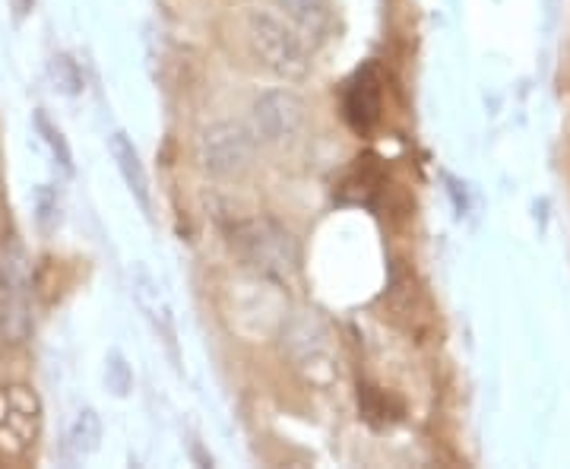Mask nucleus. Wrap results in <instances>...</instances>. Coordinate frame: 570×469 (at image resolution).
I'll list each match as a JSON object with an SVG mask.
<instances>
[{
	"instance_id": "20e7f679",
	"label": "nucleus",
	"mask_w": 570,
	"mask_h": 469,
	"mask_svg": "<svg viewBox=\"0 0 570 469\" xmlns=\"http://www.w3.org/2000/svg\"><path fill=\"white\" fill-rule=\"evenodd\" d=\"M283 352L292 368L314 388L333 384L340 374L330 326L314 311H302L283 326Z\"/></svg>"
},
{
	"instance_id": "ddd939ff",
	"label": "nucleus",
	"mask_w": 570,
	"mask_h": 469,
	"mask_svg": "<svg viewBox=\"0 0 570 469\" xmlns=\"http://www.w3.org/2000/svg\"><path fill=\"white\" fill-rule=\"evenodd\" d=\"M36 130L41 134L45 146L51 149L55 163L61 165L63 172L70 175V172H73V153H70V144H67V137L61 134V127H58V124H51V118H48L45 111H36Z\"/></svg>"
},
{
	"instance_id": "dca6fc26",
	"label": "nucleus",
	"mask_w": 570,
	"mask_h": 469,
	"mask_svg": "<svg viewBox=\"0 0 570 469\" xmlns=\"http://www.w3.org/2000/svg\"><path fill=\"white\" fill-rule=\"evenodd\" d=\"M29 3H32V0H17V13H26V10H29Z\"/></svg>"
},
{
	"instance_id": "9d476101",
	"label": "nucleus",
	"mask_w": 570,
	"mask_h": 469,
	"mask_svg": "<svg viewBox=\"0 0 570 469\" xmlns=\"http://www.w3.org/2000/svg\"><path fill=\"white\" fill-rule=\"evenodd\" d=\"M346 118L355 130H371L381 118V80L374 67H365L355 74V80L346 89Z\"/></svg>"
},
{
	"instance_id": "4468645a",
	"label": "nucleus",
	"mask_w": 570,
	"mask_h": 469,
	"mask_svg": "<svg viewBox=\"0 0 570 469\" xmlns=\"http://www.w3.org/2000/svg\"><path fill=\"white\" fill-rule=\"evenodd\" d=\"M105 381H108V390L115 397H127L130 388H134V371L124 362L121 352H111L108 355V362H105Z\"/></svg>"
},
{
	"instance_id": "0eeeda50",
	"label": "nucleus",
	"mask_w": 570,
	"mask_h": 469,
	"mask_svg": "<svg viewBox=\"0 0 570 469\" xmlns=\"http://www.w3.org/2000/svg\"><path fill=\"white\" fill-rule=\"evenodd\" d=\"M39 429V403L26 388L0 390V457H20Z\"/></svg>"
},
{
	"instance_id": "1a4fd4ad",
	"label": "nucleus",
	"mask_w": 570,
	"mask_h": 469,
	"mask_svg": "<svg viewBox=\"0 0 570 469\" xmlns=\"http://www.w3.org/2000/svg\"><path fill=\"white\" fill-rule=\"evenodd\" d=\"M111 156H115V163H118V172H121L130 197H134V201L140 204L142 213L149 216V213H153V187H149V175H146V168H142L137 146H134V140H130L124 130H115V134H111Z\"/></svg>"
},
{
	"instance_id": "f8f14e48",
	"label": "nucleus",
	"mask_w": 570,
	"mask_h": 469,
	"mask_svg": "<svg viewBox=\"0 0 570 469\" xmlns=\"http://www.w3.org/2000/svg\"><path fill=\"white\" fill-rule=\"evenodd\" d=\"M99 444H102V419L96 409H82L70 426V450L77 457H89L99 450Z\"/></svg>"
},
{
	"instance_id": "f257e3e1",
	"label": "nucleus",
	"mask_w": 570,
	"mask_h": 469,
	"mask_svg": "<svg viewBox=\"0 0 570 469\" xmlns=\"http://www.w3.org/2000/svg\"><path fill=\"white\" fill-rule=\"evenodd\" d=\"M247 39L254 48V58L264 63L279 80L302 82L311 74V51L302 32L269 10L247 13Z\"/></svg>"
},
{
	"instance_id": "7ed1b4c3",
	"label": "nucleus",
	"mask_w": 570,
	"mask_h": 469,
	"mask_svg": "<svg viewBox=\"0 0 570 469\" xmlns=\"http://www.w3.org/2000/svg\"><path fill=\"white\" fill-rule=\"evenodd\" d=\"M228 242L235 247V254L245 261V266L273 280L295 273L302 261V247L295 242V235L269 216L235 223V228L228 232Z\"/></svg>"
},
{
	"instance_id": "39448f33",
	"label": "nucleus",
	"mask_w": 570,
	"mask_h": 469,
	"mask_svg": "<svg viewBox=\"0 0 570 469\" xmlns=\"http://www.w3.org/2000/svg\"><path fill=\"white\" fill-rule=\"evenodd\" d=\"M257 146L261 140L254 127L242 121H216L204 127L200 144H197V159L213 178H238L254 165Z\"/></svg>"
},
{
	"instance_id": "6e6552de",
	"label": "nucleus",
	"mask_w": 570,
	"mask_h": 469,
	"mask_svg": "<svg viewBox=\"0 0 570 469\" xmlns=\"http://www.w3.org/2000/svg\"><path fill=\"white\" fill-rule=\"evenodd\" d=\"M134 302L140 307V314L149 321L153 326V333L163 340V346L168 349V355H171V362L175 365H181V352H178V330H175V317H171V307L165 302V295L156 286V280H153V273L146 270V266H134Z\"/></svg>"
},
{
	"instance_id": "f03ea898",
	"label": "nucleus",
	"mask_w": 570,
	"mask_h": 469,
	"mask_svg": "<svg viewBox=\"0 0 570 469\" xmlns=\"http://www.w3.org/2000/svg\"><path fill=\"white\" fill-rule=\"evenodd\" d=\"M32 333V261L20 238L0 242V343L20 346Z\"/></svg>"
},
{
	"instance_id": "423d86ee",
	"label": "nucleus",
	"mask_w": 570,
	"mask_h": 469,
	"mask_svg": "<svg viewBox=\"0 0 570 469\" xmlns=\"http://www.w3.org/2000/svg\"><path fill=\"white\" fill-rule=\"evenodd\" d=\"M307 124V105L292 89H266L254 99L250 127L261 144L288 146L302 137Z\"/></svg>"
},
{
	"instance_id": "2eb2a0df",
	"label": "nucleus",
	"mask_w": 570,
	"mask_h": 469,
	"mask_svg": "<svg viewBox=\"0 0 570 469\" xmlns=\"http://www.w3.org/2000/svg\"><path fill=\"white\" fill-rule=\"evenodd\" d=\"M51 77L58 82V89L67 92V96H77L82 89V74L77 61H70L67 55H58L55 61H51Z\"/></svg>"
},
{
	"instance_id": "9b49d317",
	"label": "nucleus",
	"mask_w": 570,
	"mask_h": 469,
	"mask_svg": "<svg viewBox=\"0 0 570 469\" xmlns=\"http://www.w3.org/2000/svg\"><path fill=\"white\" fill-rule=\"evenodd\" d=\"M273 7L302 32V39L324 41L333 26L330 0H273Z\"/></svg>"
}]
</instances>
